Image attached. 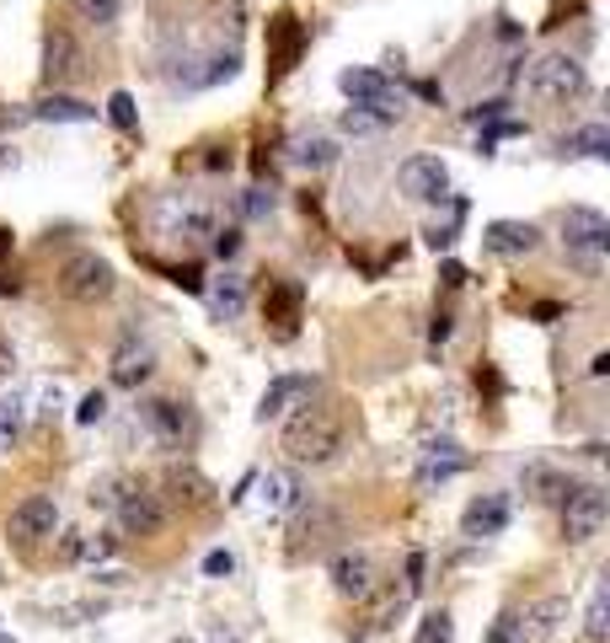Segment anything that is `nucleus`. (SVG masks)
<instances>
[{
    "mask_svg": "<svg viewBox=\"0 0 610 643\" xmlns=\"http://www.w3.org/2000/svg\"><path fill=\"white\" fill-rule=\"evenodd\" d=\"M349 440V424H343V413L338 408H327V402H305L301 413L284 424V450H290V461L295 466H327L338 450Z\"/></svg>",
    "mask_w": 610,
    "mask_h": 643,
    "instance_id": "nucleus-1",
    "label": "nucleus"
},
{
    "mask_svg": "<svg viewBox=\"0 0 610 643\" xmlns=\"http://www.w3.org/2000/svg\"><path fill=\"white\" fill-rule=\"evenodd\" d=\"M295 520H290V542H284V553H290V563H310V558H327L332 547H338V536H343V514L332 510V505H321V499H310V505H295Z\"/></svg>",
    "mask_w": 610,
    "mask_h": 643,
    "instance_id": "nucleus-2",
    "label": "nucleus"
},
{
    "mask_svg": "<svg viewBox=\"0 0 610 643\" xmlns=\"http://www.w3.org/2000/svg\"><path fill=\"white\" fill-rule=\"evenodd\" d=\"M525 92L536 102H573V97L589 92V70L573 60V54H541V60H530V70H525Z\"/></svg>",
    "mask_w": 610,
    "mask_h": 643,
    "instance_id": "nucleus-3",
    "label": "nucleus"
},
{
    "mask_svg": "<svg viewBox=\"0 0 610 643\" xmlns=\"http://www.w3.org/2000/svg\"><path fill=\"white\" fill-rule=\"evenodd\" d=\"M108 510L119 514V525L129 536H156V531L167 525L161 494H150V488L134 483V477H113V505H108Z\"/></svg>",
    "mask_w": 610,
    "mask_h": 643,
    "instance_id": "nucleus-4",
    "label": "nucleus"
},
{
    "mask_svg": "<svg viewBox=\"0 0 610 643\" xmlns=\"http://www.w3.org/2000/svg\"><path fill=\"white\" fill-rule=\"evenodd\" d=\"M606 514H610V499L600 483H573V494L562 499V542L584 547L606 531Z\"/></svg>",
    "mask_w": 610,
    "mask_h": 643,
    "instance_id": "nucleus-5",
    "label": "nucleus"
},
{
    "mask_svg": "<svg viewBox=\"0 0 610 643\" xmlns=\"http://www.w3.org/2000/svg\"><path fill=\"white\" fill-rule=\"evenodd\" d=\"M338 86H343V97H349L354 108H369V113H380V119H402V86H396L391 75H380V70H369V64H349V70L338 75Z\"/></svg>",
    "mask_w": 610,
    "mask_h": 643,
    "instance_id": "nucleus-6",
    "label": "nucleus"
},
{
    "mask_svg": "<svg viewBox=\"0 0 610 643\" xmlns=\"http://www.w3.org/2000/svg\"><path fill=\"white\" fill-rule=\"evenodd\" d=\"M60 290H64V301H75V306L108 301V295H113V263L97 253H75L60 268Z\"/></svg>",
    "mask_w": 610,
    "mask_h": 643,
    "instance_id": "nucleus-7",
    "label": "nucleus"
},
{
    "mask_svg": "<svg viewBox=\"0 0 610 643\" xmlns=\"http://www.w3.org/2000/svg\"><path fill=\"white\" fill-rule=\"evenodd\" d=\"M139 424L161 450H183L193 440V408L178 397H145L139 402Z\"/></svg>",
    "mask_w": 610,
    "mask_h": 643,
    "instance_id": "nucleus-8",
    "label": "nucleus"
},
{
    "mask_svg": "<svg viewBox=\"0 0 610 643\" xmlns=\"http://www.w3.org/2000/svg\"><path fill=\"white\" fill-rule=\"evenodd\" d=\"M305 54V22L295 11H279L268 22V81H284Z\"/></svg>",
    "mask_w": 610,
    "mask_h": 643,
    "instance_id": "nucleus-9",
    "label": "nucleus"
},
{
    "mask_svg": "<svg viewBox=\"0 0 610 643\" xmlns=\"http://www.w3.org/2000/svg\"><path fill=\"white\" fill-rule=\"evenodd\" d=\"M375 584H380V569L365 547H332V590L343 600H365Z\"/></svg>",
    "mask_w": 610,
    "mask_h": 643,
    "instance_id": "nucleus-10",
    "label": "nucleus"
},
{
    "mask_svg": "<svg viewBox=\"0 0 610 643\" xmlns=\"http://www.w3.org/2000/svg\"><path fill=\"white\" fill-rule=\"evenodd\" d=\"M396 183H402L407 198H418V204H439L450 193V167L439 156H407L402 172H396Z\"/></svg>",
    "mask_w": 610,
    "mask_h": 643,
    "instance_id": "nucleus-11",
    "label": "nucleus"
},
{
    "mask_svg": "<svg viewBox=\"0 0 610 643\" xmlns=\"http://www.w3.org/2000/svg\"><path fill=\"white\" fill-rule=\"evenodd\" d=\"M562 236H568V253L606 257V247H610V220L600 215V209H589V204H573V209L562 215Z\"/></svg>",
    "mask_w": 610,
    "mask_h": 643,
    "instance_id": "nucleus-12",
    "label": "nucleus"
},
{
    "mask_svg": "<svg viewBox=\"0 0 610 643\" xmlns=\"http://www.w3.org/2000/svg\"><path fill=\"white\" fill-rule=\"evenodd\" d=\"M156 376V349L129 327L119 338V349H113V386H129V391H139V386Z\"/></svg>",
    "mask_w": 610,
    "mask_h": 643,
    "instance_id": "nucleus-13",
    "label": "nucleus"
},
{
    "mask_svg": "<svg viewBox=\"0 0 610 643\" xmlns=\"http://www.w3.org/2000/svg\"><path fill=\"white\" fill-rule=\"evenodd\" d=\"M60 531V505L49 499V494H33V499H22L16 510H11V536L22 542V547H33V542H44V536H54Z\"/></svg>",
    "mask_w": 610,
    "mask_h": 643,
    "instance_id": "nucleus-14",
    "label": "nucleus"
},
{
    "mask_svg": "<svg viewBox=\"0 0 610 643\" xmlns=\"http://www.w3.org/2000/svg\"><path fill=\"white\" fill-rule=\"evenodd\" d=\"M75 75H81L75 33L70 27H49V38H44V81H49V92H60L64 81H75Z\"/></svg>",
    "mask_w": 610,
    "mask_h": 643,
    "instance_id": "nucleus-15",
    "label": "nucleus"
},
{
    "mask_svg": "<svg viewBox=\"0 0 610 643\" xmlns=\"http://www.w3.org/2000/svg\"><path fill=\"white\" fill-rule=\"evenodd\" d=\"M509 520H514V510H509V494H483V499H472V505H466V514H461V531H466L472 542H488V536H498V531H509Z\"/></svg>",
    "mask_w": 610,
    "mask_h": 643,
    "instance_id": "nucleus-16",
    "label": "nucleus"
},
{
    "mask_svg": "<svg viewBox=\"0 0 610 643\" xmlns=\"http://www.w3.org/2000/svg\"><path fill=\"white\" fill-rule=\"evenodd\" d=\"M483 247L492 257H525L541 247V231L530 220H492L488 231H483Z\"/></svg>",
    "mask_w": 610,
    "mask_h": 643,
    "instance_id": "nucleus-17",
    "label": "nucleus"
},
{
    "mask_svg": "<svg viewBox=\"0 0 610 643\" xmlns=\"http://www.w3.org/2000/svg\"><path fill=\"white\" fill-rule=\"evenodd\" d=\"M520 483H525V494H530L536 505H562V499L573 494V477L557 472V466H547V461H530V466L520 472Z\"/></svg>",
    "mask_w": 610,
    "mask_h": 643,
    "instance_id": "nucleus-18",
    "label": "nucleus"
},
{
    "mask_svg": "<svg viewBox=\"0 0 610 643\" xmlns=\"http://www.w3.org/2000/svg\"><path fill=\"white\" fill-rule=\"evenodd\" d=\"M466 472V456L455 440H434L424 456V466H418V488H439V483H450V477H461Z\"/></svg>",
    "mask_w": 610,
    "mask_h": 643,
    "instance_id": "nucleus-19",
    "label": "nucleus"
},
{
    "mask_svg": "<svg viewBox=\"0 0 610 643\" xmlns=\"http://www.w3.org/2000/svg\"><path fill=\"white\" fill-rule=\"evenodd\" d=\"M204 301H209V312L220 322H236L246 312V279L236 268H225L215 284H204Z\"/></svg>",
    "mask_w": 610,
    "mask_h": 643,
    "instance_id": "nucleus-20",
    "label": "nucleus"
},
{
    "mask_svg": "<svg viewBox=\"0 0 610 643\" xmlns=\"http://www.w3.org/2000/svg\"><path fill=\"white\" fill-rule=\"evenodd\" d=\"M27 113H33V119H44V124H91V119H97V108H91V102L64 97V92H44Z\"/></svg>",
    "mask_w": 610,
    "mask_h": 643,
    "instance_id": "nucleus-21",
    "label": "nucleus"
},
{
    "mask_svg": "<svg viewBox=\"0 0 610 643\" xmlns=\"http://www.w3.org/2000/svg\"><path fill=\"white\" fill-rule=\"evenodd\" d=\"M257 488H263V505H268L273 514H290L305 499L301 477H295L290 466H273V472H263V477H257Z\"/></svg>",
    "mask_w": 610,
    "mask_h": 643,
    "instance_id": "nucleus-22",
    "label": "nucleus"
},
{
    "mask_svg": "<svg viewBox=\"0 0 610 643\" xmlns=\"http://www.w3.org/2000/svg\"><path fill=\"white\" fill-rule=\"evenodd\" d=\"M301 301H305V290L295 284V279H279V284H268V295H263V317L268 322H279L284 332L301 322Z\"/></svg>",
    "mask_w": 610,
    "mask_h": 643,
    "instance_id": "nucleus-23",
    "label": "nucleus"
},
{
    "mask_svg": "<svg viewBox=\"0 0 610 643\" xmlns=\"http://www.w3.org/2000/svg\"><path fill=\"white\" fill-rule=\"evenodd\" d=\"M301 397H310V381H305V376H279V381H268V391H263V402H257V418L268 424V418L290 413Z\"/></svg>",
    "mask_w": 610,
    "mask_h": 643,
    "instance_id": "nucleus-24",
    "label": "nucleus"
},
{
    "mask_svg": "<svg viewBox=\"0 0 610 643\" xmlns=\"http://www.w3.org/2000/svg\"><path fill=\"white\" fill-rule=\"evenodd\" d=\"M562 156H595V161H606L610 156V129L606 124H584L573 129V134H562V145H557Z\"/></svg>",
    "mask_w": 610,
    "mask_h": 643,
    "instance_id": "nucleus-25",
    "label": "nucleus"
},
{
    "mask_svg": "<svg viewBox=\"0 0 610 643\" xmlns=\"http://www.w3.org/2000/svg\"><path fill=\"white\" fill-rule=\"evenodd\" d=\"M295 161H301L305 172H327V167L338 161V139H327V134H305V139H295Z\"/></svg>",
    "mask_w": 610,
    "mask_h": 643,
    "instance_id": "nucleus-26",
    "label": "nucleus"
},
{
    "mask_svg": "<svg viewBox=\"0 0 610 643\" xmlns=\"http://www.w3.org/2000/svg\"><path fill=\"white\" fill-rule=\"evenodd\" d=\"M167 494H172L178 505H209V494H215V488H209V483H204L193 466H172V477H167Z\"/></svg>",
    "mask_w": 610,
    "mask_h": 643,
    "instance_id": "nucleus-27",
    "label": "nucleus"
},
{
    "mask_svg": "<svg viewBox=\"0 0 610 643\" xmlns=\"http://www.w3.org/2000/svg\"><path fill=\"white\" fill-rule=\"evenodd\" d=\"M584 639L589 643H606L610 639V590L606 579L595 584V595H589V611H584Z\"/></svg>",
    "mask_w": 610,
    "mask_h": 643,
    "instance_id": "nucleus-28",
    "label": "nucleus"
},
{
    "mask_svg": "<svg viewBox=\"0 0 610 643\" xmlns=\"http://www.w3.org/2000/svg\"><path fill=\"white\" fill-rule=\"evenodd\" d=\"M22 424H27V402L22 397H0V450H11L22 440Z\"/></svg>",
    "mask_w": 610,
    "mask_h": 643,
    "instance_id": "nucleus-29",
    "label": "nucleus"
},
{
    "mask_svg": "<svg viewBox=\"0 0 610 643\" xmlns=\"http://www.w3.org/2000/svg\"><path fill=\"white\" fill-rule=\"evenodd\" d=\"M338 129H343V134H354V139H369V134H386V129H391V119H380V113H369V108H349V113L338 119Z\"/></svg>",
    "mask_w": 610,
    "mask_h": 643,
    "instance_id": "nucleus-30",
    "label": "nucleus"
},
{
    "mask_svg": "<svg viewBox=\"0 0 610 643\" xmlns=\"http://www.w3.org/2000/svg\"><path fill=\"white\" fill-rule=\"evenodd\" d=\"M108 124L119 129V134H139V113H134V97H129V92H113V97H108Z\"/></svg>",
    "mask_w": 610,
    "mask_h": 643,
    "instance_id": "nucleus-31",
    "label": "nucleus"
},
{
    "mask_svg": "<svg viewBox=\"0 0 610 643\" xmlns=\"http://www.w3.org/2000/svg\"><path fill=\"white\" fill-rule=\"evenodd\" d=\"M273 209H279V198H273V189H268V183H252V189L242 193V215H246V220H268Z\"/></svg>",
    "mask_w": 610,
    "mask_h": 643,
    "instance_id": "nucleus-32",
    "label": "nucleus"
},
{
    "mask_svg": "<svg viewBox=\"0 0 610 643\" xmlns=\"http://www.w3.org/2000/svg\"><path fill=\"white\" fill-rule=\"evenodd\" d=\"M413 643H455V622H450V611H428L424 622H418V639Z\"/></svg>",
    "mask_w": 610,
    "mask_h": 643,
    "instance_id": "nucleus-33",
    "label": "nucleus"
},
{
    "mask_svg": "<svg viewBox=\"0 0 610 643\" xmlns=\"http://www.w3.org/2000/svg\"><path fill=\"white\" fill-rule=\"evenodd\" d=\"M81 22H97V27H113L123 16V0H75Z\"/></svg>",
    "mask_w": 610,
    "mask_h": 643,
    "instance_id": "nucleus-34",
    "label": "nucleus"
},
{
    "mask_svg": "<svg viewBox=\"0 0 610 643\" xmlns=\"http://www.w3.org/2000/svg\"><path fill=\"white\" fill-rule=\"evenodd\" d=\"M483 643H525V617L520 611H498V622L488 628Z\"/></svg>",
    "mask_w": 610,
    "mask_h": 643,
    "instance_id": "nucleus-35",
    "label": "nucleus"
},
{
    "mask_svg": "<svg viewBox=\"0 0 610 643\" xmlns=\"http://www.w3.org/2000/svg\"><path fill=\"white\" fill-rule=\"evenodd\" d=\"M514 134H525V124H520V119H492V124H483L477 150H483V156H492V145H498V139H514Z\"/></svg>",
    "mask_w": 610,
    "mask_h": 643,
    "instance_id": "nucleus-36",
    "label": "nucleus"
},
{
    "mask_svg": "<svg viewBox=\"0 0 610 643\" xmlns=\"http://www.w3.org/2000/svg\"><path fill=\"white\" fill-rule=\"evenodd\" d=\"M209 247H215L220 263H231V257L242 253V226H215V231H209Z\"/></svg>",
    "mask_w": 610,
    "mask_h": 643,
    "instance_id": "nucleus-37",
    "label": "nucleus"
},
{
    "mask_svg": "<svg viewBox=\"0 0 610 643\" xmlns=\"http://www.w3.org/2000/svg\"><path fill=\"white\" fill-rule=\"evenodd\" d=\"M113 553H119V542H113L108 531H97V536L81 531V558H86V563H102V558H113Z\"/></svg>",
    "mask_w": 610,
    "mask_h": 643,
    "instance_id": "nucleus-38",
    "label": "nucleus"
},
{
    "mask_svg": "<svg viewBox=\"0 0 610 643\" xmlns=\"http://www.w3.org/2000/svg\"><path fill=\"white\" fill-rule=\"evenodd\" d=\"M75 418H81V424H102V418H108V391H86L81 408H75Z\"/></svg>",
    "mask_w": 610,
    "mask_h": 643,
    "instance_id": "nucleus-39",
    "label": "nucleus"
},
{
    "mask_svg": "<svg viewBox=\"0 0 610 643\" xmlns=\"http://www.w3.org/2000/svg\"><path fill=\"white\" fill-rule=\"evenodd\" d=\"M450 332H455V317H450V312H444V306H439V312H434V317H428V349H434V354H439V349H444V343H450Z\"/></svg>",
    "mask_w": 610,
    "mask_h": 643,
    "instance_id": "nucleus-40",
    "label": "nucleus"
},
{
    "mask_svg": "<svg viewBox=\"0 0 610 643\" xmlns=\"http://www.w3.org/2000/svg\"><path fill=\"white\" fill-rule=\"evenodd\" d=\"M424 242L434 247V253H450V242H455V220H444V226H428Z\"/></svg>",
    "mask_w": 610,
    "mask_h": 643,
    "instance_id": "nucleus-41",
    "label": "nucleus"
},
{
    "mask_svg": "<svg viewBox=\"0 0 610 643\" xmlns=\"http://www.w3.org/2000/svg\"><path fill=\"white\" fill-rule=\"evenodd\" d=\"M231 569H236V558H231V553H209V558H204V574H209V579H225Z\"/></svg>",
    "mask_w": 610,
    "mask_h": 643,
    "instance_id": "nucleus-42",
    "label": "nucleus"
},
{
    "mask_svg": "<svg viewBox=\"0 0 610 643\" xmlns=\"http://www.w3.org/2000/svg\"><path fill=\"white\" fill-rule=\"evenodd\" d=\"M172 284H183L187 295H204V274L198 268H172Z\"/></svg>",
    "mask_w": 610,
    "mask_h": 643,
    "instance_id": "nucleus-43",
    "label": "nucleus"
},
{
    "mask_svg": "<svg viewBox=\"0 0 610 643\" xmlns=\"http://www.w3.org/2000/svg\"><path fill=\"white\" fill-rule=\"evenodd\" d=\"M27 119H33L27 108H0V134H11V129H22V124H27Z\"/></svg>",
    "mask_w": 610,
    "mask_h": 643,
    "instance_id": "nucleus-44",
    "label": "nucleus"
},
{
    "mask_svg": "<svg viewBox=\"0 0 610 643\" xmlns=\"http://www.w3.org/2000/svg\"><path fill=\"white\" fill-rule=\"evenodd\" d=\"M413 92H418L424 102H439V108H444V86H439V81H413Z\"/></svg>",
    "mask_w": 610,
    "mask_h": 643,
    "instance_id": "nucleus-45",
    "label": "nucleus"
},
{
    "mask_svg": "<svg viewBox=\"0 0 610 643\" xmlns=\"http://www.w3.org/2000/svg\"><path fill=\"white\" fill-rule=\"evenodd\" d=\"M503 108H509V102H483V108H472V124H492V119H503Z\"/></svg>",
    "mask_w": 610,
    "mask_h": 643,
    "instance_id": "nucleus-46",
    "label": "nucleus"
},
{
    "mask_svg": "<svg viewBox=\"0 0 610 643\" xmlns=\"http://www.w3.org/2000/svg\"><path fill=\"white\" fill-rule=\"evenodd\" d=\"M60 558H64V563H75V558H81V531H64V536H60Z\"/></svg>",
    "mask_w": 610,
    "mask_h": 643,
    "instance_id": "nucleus-47",
    "label": "nucleus"
},
{
    "mask_svg": "<svg viewBox=\"0 0 610 643\" xmlns=\"http://www.w3.org/2000/svg\"><path fill=\"white\" fill-rule=\"evenodd\" d=\"M252 167H257V178H273V150L257 145V150H252Z\"/></svg>",
    "mask_w": 610,
    "mask_h": 643,
    "instance_id": "nucleus-48",
    "label": "nucleus"
},
{
    "mask_svg": "<svg viewBox=\"0 0 610 643\" xmlns=\"http://www.w3.org/2000/svg\"><path fill=\"white\" fill-rule=\"evenodd\" d=\"M439 279H444V290H461V284H466V268H461V263H444Z\"/></svg>",
    "mask_w": 610,
    "mask_h": 643,
    "instance_id": "nucleus-49",
    "label": "nucleus"
},
{
    "mask_svg": "<svg viewBox=\"0 0 610 643\" xmlns=\"http://www.w3.org/2000/svg\"><path fill=\"white\" fill-rule=\"evenodd\" d=\"M530 317H536V322H557V317H562V306H557V301H541V306H530Z\"/></svg>",
    "mask_w": 610,
    "mask_h": 643,
    "instance_id": "nucleus-50",
    "label": "nucleus"
},
{
    "mask_svg": "<svg viewBox=\"0 0 610 643\" xmlns=\"http://www.w3.org/2000/svg\"><path fill=\"white\" fill-rule=\"evenodd\" d=\"M5 253H11V231L0 226V263H5Z\"/></svg>",
    "mask_w": 610,
    "mask_h": 643,
    "instance_id": "nucleus-51",
    "label": "nucleus"
},
{
    "mask_svg": "<svg viewBox=\"0 0 610 643\" xmlns=\"http://www.w3.org/2000/svg\"><path fill=\"white\" fill-rule=\"evenodd\" d=\"M209 643H236V639H231L225 628H215V633H209Z\"/></svg>",
    "mask_w": 610,
    "mask_h": 643,
    "instance_id": "nucleus-52",
    "label": "nucleus"
},
{
    "mask_svg": "<svg viewBox=\"0 0 610 643\" xmlns=\"http://www.w3.org/2000/svg\"><path fill=\"white\" fill-rule=\"evenodd\" d=\"M172 643H193V639H172Z\"/></svg>",
    "mask_w": 610,
    "mask_h": 643,
    "instance_id": "nucleus-53",
    "label": "nucleus"
}]
</instances>
